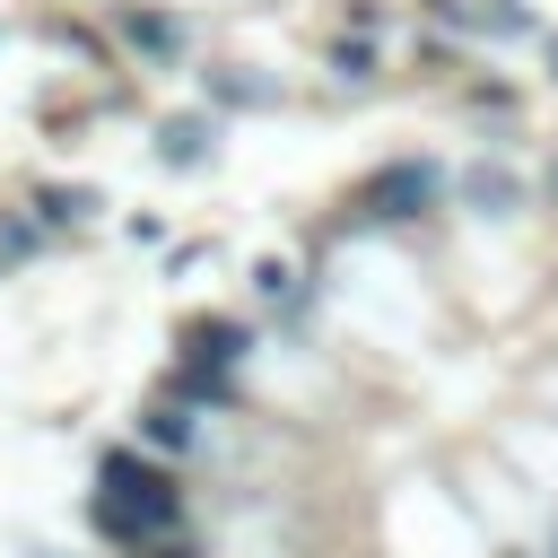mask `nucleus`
Masks as SVG:
<instances>
[{
	"label": "nucleus",
	"instance_id": "4",
	"mask_svg": "<svg viewBox=\"0 0 558 558\" xmlns=\"http://www.w3.org/2000/svg\"><path fill=\"white\" fill-rule=\"evenodd\" d=\"M549 70H558V44H549Z\"/></svg>",
	"mask_w": 558,
	"mask_h": 558
},
{
	"label": "nucleus",
	"instance_id": "1",
	"mask_svg": "<svg viewBox=\"0 0 558 558\" xmlns=\"http://www.w3.org/2000/svg\"><path fill=\"white\" fill-rule=\"evenodd\" d=\"M96 523H105L122 549H157V541H174V532H183V497H174L166 462H148V453H113V462L96 471Z\"/></svg>",
	"mask_w": 558,
	"mask_h": 558
},
{
	"label": "nucleus",
	"instance_id": "2",
	"mask_svg": "<svg viewBox=\"0 0 558 558\" xmlns=\"http://www.w3.org/2000/svg\"><path fill=\"white\" fill-rule=\"evenodd\" d=\"M418 209H436V166H384V174L366 183V218L401 227V218H418Z\"/></svg>",
	"mask_w": 558,
	"mask_h": 558
},
{
	"label": "nucleus",
	"instance_id": "3",
	"mask_svg": "<svg viewBox=\"0 0 558 558\" xmlns=\"http://www.w3.org/2000/svg\"><path fill=\"white\" fill-rule=\"evenodd\" d=\"M140 436H148L157 453H192V445H201V418H192V392H174V401H157V410L140 418Z\"/></svg>",
	"mask_w": 558,
	"mask_h": 558
}]
</instances>
